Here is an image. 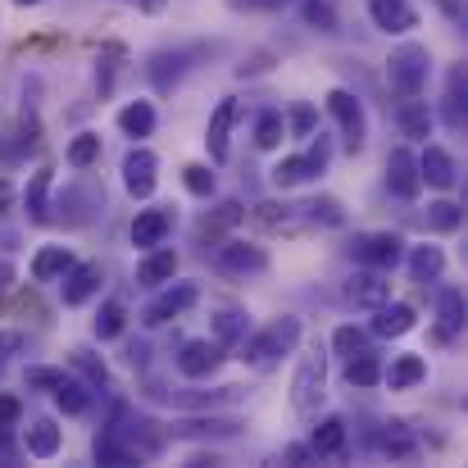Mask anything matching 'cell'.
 <instances>
[{
  "mask_svg": "<svg viewBox=\"0 0 468 468\" xmlns=\"http://www.w3.org/2000/svg\"><path fill=\"white\" fill-rule=\"evenodd\" d=\"M296 346H301V318H296V314H282V318H273L269 327L246 332V336L237 341V359H241L246 368L269 373V368H278L282 355H292Z\"/></svg>",
  "mask_w": 468,
  "mask_h": 468,
  "instance_id": "1",
  "label": "cell"
},
{
  "mask_svg": "<svg viewBox=\"0 0 468 468\" xmlns=\"http://www.w3.org/2000/svg\"><path fill=\"white\" fill-rule=\"evenodd\" d=\"M323 400H327V355L310 350L296 364V378H292V410H296V419L310 423V419H318Z\"/></svg>",
  "mask_w": 468,
  "mask_h": 468,
  "instance_id": "2",
  "label": "cell"
},
{
  "mask_svg": "<svg viewBox=\"0 0 468 468\" xmlns=\"http://www.w3.org/2000/svg\"><path fill=\"white\" fill-rule=\"evenodd\" d=\"M428 73H432V55H428L423 41H405L387 59V82H391L396 96H419L428 87Z\"/></svg>",
  "mask_w": 468,
  "mask_h": 468,
  "instance_id": "3",
  "label": "cell"
},
{
  "mask_svg": "<svg viewBox=\"0 0 468 468\" xmlns=\"http://www.w3.org/2000/svg\"><path fill=\"white\" fill-rule=\"evenodd\" d=\"M346 255L355 264H364V269L387 273V269H396L405 260V241H400V232H355L350 246H346Z\"/></svg>",
  "mask_w": 468,
  "mask_h": 468,
  "instance_id": "4",
  "label": "cell"
},
{
  "mask_svg": "<svg viewBox=\"0 0 468 468\" xmlns=\"http://www.w3.org/2000/svg\"><path fill=\"white\" fill-rule=\"evenodd\" d=\"M327 114L336 119L346 151H350V155L364 151V142H368V119H364V101H359L350 87H332V91H327Z\"/></svg>",
  "mask_w": 468,
  "mask_h": 468,
  "instance_id": "5",
  "label": "cell"
},
{
  "mask_svg": "<svg viewBox=\"0 0 468 468\" xmlns=\"http://www.w3.org/2000/svg\"><path fill=\"white\" fill-rule=\"evenodd\" d=\"M250 391L246 387H214V391H200V387H182V391H164V400L182 414H214V410H228V405H241Z\"/></svg>",
  "mask_w": 468,
  "mask_h": 468,
  "instance_id": "6",
  "label": "cell"
},
{
  "mask_svg": "<svg viewBox=\"0 0 468 468\" xmlns=\"http://www.w3.org/2000/svg\"><path fill=\"white\" fill-rule=\"evenodd\" d=\"M200 301V287L196 282H164V292H159L155 301H146V310H142V323L146 327H164V323H173V318H182V314L191 310Z\"/></svg>",
  "mask_w": 468,
  "mask_h": 468,
  "instance_id": "7",
  "label": "cell"
},
{
  "mask_svg": "<svg viewBox=\"0 0 468 468\" xmlns=\"http://www.w3.org/2000/svg\"><path fill=\"white\" fill-rule=\"evenodd\" d=\"M327 159H332V142L327 137H318L305 155H287L278 159V168H273V186H301V182H314L323 168H327Z\"/></svg>",
  "mask_w": 468,
  "mask_h": 468,
  "instance_id": "8",
  "label": "cell"
},
{
  "mask_svg": "<svg viewBox=\"0 0 468 468\" xmlns=\"http://www.w3.org/2000/svg\"><path fill=\"white\" fill-rule=\"evenodd\" d=\"M205 50L200 46H173V50H155L151 59H146V78H151V87L155 91H173L182 78H186V69L200 59Z\"/></svg>",
  "mask_w": 468,
  "mask_h": 468,
  "instance_id": "9",
  "label": "cell"
},
{
  "mask_svg": "<svg viewBox=\"0 0 468 468\" xmlns=\"http://www.w3.org/2000/svg\"><path fill=\"white\" fill-rule=\"evenodd\" d=\"M214 269L218 273H228V278H255V273H264L269 269V250L264 246H255V241H223L218 250H214Z\"/></svg>",
  "mask_w": 468,
  "mask_h": 468,
  "instance_id": "10",
  "label": "cell"
},
{
  "mask_svg": "<svg viewBox=\"0 0 468 468\" xmlns=\"http://www.w3.org/2000/svg\"><path fill=\"white\" fill-rule=\"evenodd\" d=\"M101 282H105V269L96 260H73L59 278V301L64 305H87L101 292Z\"/></svg>",
  "mask_w": 468,
  "mask_h": 468,
  "instance_id": "11",
  "label": "cell"
},
{
  "mask_svg": "<svg viewBox=\"0 0 468 468\" xmlns=\"http://www.w3.org/2000/svg\"><path fill=\"white\" fill-rule=\"evenodd\" d=\"M228 355H223V346L218 341H209V336H196V341H186L182 350H177V373L182 378H191V382H205V378H214L218 373V364H223Z\"/></svg>",
  "mask_w": 468,
  "mask_h": 468,
  "instance_id": "12",
  "label": "cell"
},
{
  "mask_svg": "<svg viewBox=\"0 0 468 468\" xmlns=\"http://www.w3.org/2000/svg\"><path fill=\"white\" fill-rule=\"evenodd\" d=\"M341 296H346V305H355V310H378L382 301H391V282H387L378 269H355V273L346 278Z\"/></svg>",
  "mask_w": 468,
  "mask_h": 468,
  "instance_id": "13",
  "label": "cell"
},
{
  "mask_svg": "<svg viewBox=\"0 0 468 468\" xmlns=\"http://www.w3.org/2000/svg\"><path fill=\"white\" fill-rule=\"evenodd\" d=\"M241 419H214V414H205V419H177V423H168L164 432H168V441H214V437H241Z\"/></svg>",
  "mask_w": 468,
  "mask_h": 468,
  "instance_id": "14",
  "label": "cell"
},
{
  "mask_svg": "<svg viewBox=\"0 0 468 468\" xmlns=\"http://www.w3.org/2000/svg\"><path fill=\"white\" fill-rule=\"evenodd\" d=\"M123 186H128V196L133 200H151L159 186V159L146 151V146H137V151H128L123 159Z\"/></svg>",
  "mask_w": 468,
  "mask_h": 468,
  "instance_id": "15",
  "label": "cell"
},
{
  "mask_svg": "<svg viewBox=\"0 0 468 468\" xmlns=\"http://www.w3.org/2000/svg\"><path fill=\"white\" fill-rule=\"evenodd\" d=\"M387 191L396 200H414L423 191V177H419V155H410L405 146H396L387 155Z\"/></svg>",
  "mask_w": 468,
  "mask_h": 468,
  "instance_id": "16",
  "label": "cell"
},
{
  "mask_svg": "<svg viewBox=\"0 0 468 468\" xmlns=\"http://www.w3.org/2000/svg\"><path fill=\"white\" fill-rule=\"evenodd\" d=\"M168 232H173V209H164V205H155V209H137V218H133V228H128V237H133L137 250L164 246Z\"/></svg>",
  "mask_w": 468,
  "mask_h": 468,
  "instance_id": "17",
  "label": "cell"
},
{
  "mask_svg": "<svg viewBox=\"0 0 468 468\" xmlns=\"http://www.w3.org/2000/svg\"><path fill=\"white\" fill-rule=\"evenodd\" d=\"M237 101L232 96H223L218 101V110L209 114V128H205V151H209V159L214 164H223L228 159V137H232V123H237Z\"/></svg>",
  "mask_w": 468,
  "mask_h": 468,
  "instance_id": "18",
  "label": "cell"
},
{
  "mask_svg": "<svg viewBox=\"0 0 468 468\" xmlns=\"http://www.w3.org/2000/svg\"><path fill=\"white\" fill-rule=\"evenodd\" d=\"M50 186H55V168L41 164L27 177V186H23V214H27V223H50Z\"/></svg>",
  "mask_w": 468,
  "mask_h": 468,
  "instance_id": "19",
  "label": "cell"
},
{
  "mask_svg": "<svg viewBox=\"0 0 468 468\" xmlns=\"http://www.w3.org/2000/svg\"><path fill=\"white\" fill-rule=\"evenodd\" d=\"M368 18H373V27L396 32V37L419 27V9L410 0H368Z\"/></svg>",
  "mask_w": 468,
  "mask_h": 468,
  "instance_id": "20",
  "label": "cell"
},
{
  "mask_svg": "<svg viewBox=\"0 0 468 468\" xmlns=\"http://www.w3.org/2000/svg\"><path fill=\"white\" fill-rule=\"evenodd\" d=\"M305 446H310L314 460H341L346 455V419H336V414L318 419Z\"/></svg>",
  "mask_w": 468,
  "mask_h": 468,
  "instance_id": "21",
  "label": "cell"
},
{
  "mask_svg": "<svg viewBox=\"0 0 468 468\" xmlns=\"http://www.w3.org/2000/svg\"><path fill=\"white\" fill-rule=\"evenodd\" d=\"M419 177L432 182V186H441V191H451V186L460 182V164H455V155H451L446 146H423V155H419Z\"/></svg>",
  "mask_w": 468,
  "mask_h": 468,
  "instance_id": "22",
  "label": "cell"
},
{
  "mask_svg": "<svg viewBox=\"0 0 468 468\" xmlns=\"http://www.w3.org/2000/svg\"><path fill=\"white\" fill-rule=\"evenodd\" d=\"M432 110H428V101H419V96H400V105H396V128H400V137H414V142H428L432 137Z\"/></svg>",
  "mask_w": 468,
  "mask_h": 468,
  "instance_id": "23",
  "label": "cell"
},
{
  "mask_svg": "<svg viewBox=\"0 0 468 468\" xmlns=\"http://www.w3.org/2000/svg\"><path fill=\"white\" fill-rule=\"evenodd\" d=\"M414 323H419V314L414 305H405V301H382L378 310H373V336H405V332H414Z\"/></svg>",
  "mask_w": 468,
  "mask_h": 468,
  "instance_id": "24",
  "label": "cell"
},
{
  "mask_svg": "<svg viewBox=\"0 0 468 468\" xmlns=\"http://www.w3.org/2000/svg\"><path fill=\"white\" fill-rule=\"evenodd\" d=\"M382 382L391 391H414L419 382H428V359L423 355H396L391 364H382Z\"/></svg>",
  "mask_w": 468,
  "mask_h": 468,
  "instance_id": "25",
  "label": "cell"
},
{
  "mask_svg": "<svg viewBox=\"0 0 468 468\" xmlns=\"http://www.w3.org/2000/svg\"><path fill=\"white\" fill-rule=\"evenodd\" d=\"M91 455H96V464H105V468H137L142 464V460H137V451H133L114 428H101V432H96Z\"/></svg>",
  "mask_w": 468,
  "mask_h": 468,
  "instance_id": "26",
  "label": "cell"
},
{
  "mask_svg": "<svg viewBox=\"0 0 468 468\" xmlns=\"http://www.w3.org/2000/svg\"><path fill=\"white\" fill-rule=\"evenodd\" d=\"M59 446H64V432L55 428V419H32V423H27V432H23V451H27L32 460H55Z\"/></svg>",
  "mask_w": 468,
  "mask_h": 468,
  "instance_id": "27",
  "label": "cell"
},
{
  "mask_svg": "<svg viewBox=\"0 0 468 468\" xmlns=\"http://www.w3.org/2000/svg\"><path fill=\"white\" fill-rule=\"evenodd\" d=\"M378 446H382V455H387L391 464H414V460H419V441L410 437V428H405L400 419L382 423V432H378Z\"/></svg>",
  "mask_w": 468,
  "mask_h": 468,
  "instance_id": "28",
  "label": "cell"
},
{
  "mask_svg": "<svg viewBox=\"0 0 468 468\" xmlns=\"http://www.w3.org/2000/svg\"><path fill=\"white\" fill-rule=\"evenodd\" d=\"M168 278H177V250L168 246H151L146 260L137 264V287H164Z\"/></svg>",
  "mask_w": 468,
  "mask_h": 468,
  "instance_id": "29",
  "label": "cell"
},
{
  "mask_svg": "<svg viewBox=\"0 0 468 468\" xmlns=\"http://www.w3.org/2000/svg\"><path fill=\"white\" fill-rule=\"evenodd\" d=\"M460 332H464V292L460 287H441V296H437V336L451 341Z\"/></svg>",
  "mask_w": 468,
  "mask_h": 468,
  "instance_id": "30",
  "label": "cell"
},
{
  "mask_svg": "<svg viewBox=\"0 0 468 468\" xmlns=\"http://www.w3.org/2000/svg\"><path fill=\"white\" fill-rule=\"evenodd\" d=\"M69 264H73V250L69 246H41L32 255V282H59Z\"/></svg>",
  "mask_w": 468,
  "mask_h": 468,
  "instance_id": "31",
  "label": "cell"
},
{
  "mask_svg": "<svg viewBox=\"0 0 468 468\" xmlns=\"http://www.w3.org/2000/svg\"><path fill=\"white\" fill-rule=\"evenodd\" d=\"M464 101H468V73L455 64L451 78H446V96H441V110H446V123L455 133H464Z\"/></svg>",
  "mask_w": 468,
  "mask_h": 468,
  "instance_id": "32",
  "label": "cell"
},
{
  "mask_svg": "<svg viewBox=\"0 0 468 468\" xmlns=\"http://www.w3.org/2000/svg\"><path fill=\"white\" fill-rule=\"evenodd\" d=\"M82 205H105V196L96 200L91 191H82V186H69V191H59V200H55V209H59V218H64L69 228H82V223H91V209H82Z\"/></svg>",
  "mask_w": 468,
  "mask_h": 468,
  "instance_id": "33",
  "label": "cell"
},
{
  "mask_svg": "<svg viewBox=\"0 0 468 468\" xmlns=\"http://www.w3.org/2000/svg\"><path fill=\"white\" fill-rule=\"evenodd\" d=\"M446 273V255H441V246H414L410 250V278L414 282H437Z\"/></svg>",
  "mask_w": 468,
  "mask_h": 468,
  "instance_id": "34",
  "label": "cell"
},
{
  "mask_svg": "<svg viewBox=\"0 0 468 468\" xmlns=\"http://www.w3.org/2000/svg\"><path fill=\"white\" fill-rule=\"evenodd\" d=\"M346 382H350L355 391H368V387H378V382H382V359H378L373 350H359V355H350V359H346Z\"/></svg>",
  "mask_w": 468,
  "mask_h": 468,
  "instance_id": "35",
  "label": "cell"
},
{
  "mask_svg": "<svg viewBox=\"0 0 468 468\" xmlns=\"http://www.w3.org/2000/svg\"><path fill=\"white\" fill-rule=\"evenodd\" d=\"M119 128H123V137H151L155 133V105L151 101H133V105H123L119 110Z\"/></svg>",
  "mask_w": 468,
  "mask_h": 468,
  "instance_id": "36",
  "label": "cell"
},
{
  "mask_svg": "<svg viewBox=\"0 0 468 468\" xmlns=\"http://www.w3.org/2000/svg\"><path fill=\"white\" fill-rule=\"evenodd\" d=\"M50 396H55V405H59L64 414H73V419L91 410V387H87V382H78V378H69V373H64V382H59Z\"/></svg>",
  "mask_w": 468,
  "mask_h": 468,
  "instance_id": "37",
  "label": "cell"
},
{
  "mask_svg": "<svg viewBox=\"0 0 468 468\" xmlns=\"http://www.w3.org/2000/svg\"><path fill=\"white\" fill-rule=\"evenodd\" d=\"M250 332V314L246 310H218L214 314V341L228 350V346H237L241 336Z\"/></svg>",
  "mask_w": 468,
  "mask_h": 468,
  "instance_id": "38",
  "label": "cell"
},
{
  "mask_svg": "<svg viewBox=\"0 0 468 468\" xmlns=\"http://www.w3.org/2000/svg\"><path fill=\"white\" fill-rule=\"evenodd\" d=\"M123 327H128V310H123V301H105L96 318H91V332H96V341H114V336H123Z\"/></svg>",
  "mask_w": 468,
  "mask_h": 468,
  "instance_id": "39",
  "label": "cell"
},
{
  "mask_svg": "<svg viewBox=\"0 0 468 468\" xmlns=\"http://www.w3.org/2000/svg\"><path fill=\"white\" fill-rule=\"evenodd\" d=\"M301 209V218H310L318 228H341L346 223V209H341V200H332V196H314L305 205H296Z\"/></svg>",
  "mask_w": 468,
  "mask_h": 468,
  "instance_id": "40",
  "label": "cell"
},
{
  "mask_svg": "<svg viewBox=\"0 0 468 468\" xmlns=\"http://www.w3.org/2000/svg\"><path fill=\"white\" fill-rule=\"evenodd\" d=\"M423 223H428L432 232H460V228H464V205H455V200H432L428 214H423Z\"/></svg>",
  "mask_w": 468,
  "mask_h": 468,
  "instance_id": "41",
  "label": "cell"
},
{
  "mask_svg": "<svg viewBox=\"0 0 468 468\" xmlns=\"http://www.w3.org/2000/svg\"><path fill=\"white\" fill-rule=\"evenodd\" d=\"M282 137H287V119H282L278 110H264V114L255 119V146H260V151H278Z\"/></svg>",
  "mask_w": 468,
  "mask_h": 468,
  "instance_id": "42",
  "label": "cell"
},
{
  "mask_svg": "<svg viewBox=\"0 0 468 468\" xmlns=\"http://www.w3.org/2000/svg\"><path fill=\"white\" fill-rule=\"evenodd\" d=\"M73 368L82 373V382H87L91 391H110V368H105L101 355H91V350H73Z\"/></svg>",
  "mask_w": 468,
  "mask_h": 468,
  "instance_id": "43",
  "label": "cell"
},
{
  "mask_svg": "<svg viewBox=\"0 0 468 468\" xmlns=\"http://www.w3.org/2000/svg\"><path fill=\"white\" fill-rule=\"evenodd\" d=\"M260 228H273V232H287V228H296V218H301V209H292V205H273V200H264V205H255V214H250Z\"/></svg>",
  "mask_w": 468,
  "mask_h": 468,
  "instance_id": "44",
  "label": "cell"
},
{
  "mask_svg": "<svg viewBox=\"0 0 468 468\" xmlns=\"http://www.w3.org/2000/svg\"><path fill=\"white\" fill-rule=\"evenodd\" d=\"M301 14H305V23H310L314 32H323V37L341 32V18H336L332 0H301Z\"/></svg>",
  "mask_w": 468,
  "mask_h": 468,
  "instance_id": "45",
  "label": "cell"
},
{
  "mask_svg": "<svg viewBox=\"0 0 468 468\" xmlns=\"http://www.w3.org/2000/svg\"><path fill=\"white\" fill-rule=\"evenodd\" d=\"M64 159H69L73 168H91V164H101V137H96V133H78V137L69 142Z\"/></svg>",
  "mask_w": 468,
  "mask_h": 468,
  "instance_id": "46",
  "label": "cell"
},
{
  "mask_svg": "<svg viewBox=\"0 0 468 468\" xmlns=\"http://www.w3.org/2000/svg\"><path fill=\"white\" fill-rule=\"evenodd\" d=\"M332 350H336V359H350V355L368 350V332L355 327V323H341V327L332 332Z\"/></svg>",
  "mask_w": 468,
  "mask_h": 468,
  "instance_id": "47",
  "label": "cell"
},
{
  "mask_svg": "<svg viewBox=\"0 0 468 468\" xmlns=\"http://www.w3.org/2000/svg\"><path fill=\"white\" fill-rule=\"evenodd\" d=\"M182 182H186V191H191V196H200V200H209V196H214V186H218V177H214V168H209V164H186V168H182Z\"/></svg>",
  "mask_w": 468,
  "mask_h": 468,
  "instance_id": "48",
  "label": "cell"
},
{
  "mask_svg": "<svg viewBox=\"0 0 468 468\" xmlns=\"http://www.w3.org/2000/svg\"><path fill=\"white\" fill-rule=\"evenodd\" d=\"M314 133H318V110H314V105H296V110L287 114V137H301V142H305Z\"/></svg>",
  "mask_w": 468,
  "mask_h": 468,
  "instance_id": "49",
  "label": "cell"
},
{
  "mask_svg": "<svg viewBox=\"0 0 468 468\" xmlns=\"http://www.w3.org/2000/svg\"><path fill=\"white\" fill-rule=\"evenodd\" d=\"M64 382V368H46V364H32L27 373H23V387L27 391H55Z\"/></svg>",
  "mask_w": 468,
  "mask_h": 468,
  "instance_id": "50",
  "label": "cell"
},
{
  "mask_svg": "<svg viewBox=\"0 0 468 468\" xmlns=\"http://www.w3.org/2000/svg\"><path fill=\"white\" fill-rule=\"evenodd\" d=\"M18 419H23V400L18 396H0V428H18Z\"/></svg>",
  "mask_w": 468,
  "mask_h": 468,
  "instance_id": "51",
  "label": "cell"
},
{
  "mask_svg": "<svg viewBox=\"0 0 468 468\" xmlns=\"http://www.w3.org/2000/svg\"><path fill=\"white\" fill-rule=\"evenodd\" d=\"M18 350H23V332H0V364L9 355H18Z\"/></svg>",
  "mask_w": 468,
  "mask_h": 468,
  "instance_id": "52",
  "label": "cell"
},
{
  "mask_svg": "<svg viewBox=\"0 0 468 468\" xmlns=\"http://www.w3.org/2000/svg\"><path fill=\"white\" fill-rule=\"evenodd\" d=\"M437 9H441L451 23H464V0H437Z\"/></svg>",
  "mask_w": 468,
  "mask_h": 468,
  "instance_id": "53",
  "label": "cell"
},
{
  "mask_svg": "<svg viewBox=\"0 0 468 468\" xmlns=\"http://www.w3.org/2000/svg\"><path fill=\"white\" fill-rule=\"evenodd\" d=\"M282 460H287V464H314L310 446H287V451H282Z\"/></svg>",
  "mask_w": 468,
  "mask_h": 468,
  "instance_id": "54",
  "label": "cell"
},
{
  "mask_svg": "<svg viewBox=\"0 0 468 468\" xmlns=\"http://www.w3.org/2000/svg\"><path fill=\"white\" fill-rule=\"evenodd\" d=\"M14 200H18V191L0 177V214H9V209H14Z\"/></svg>",
  "mask_w": 468,
  "mask_h": 468,
  "instance_id": "55",
  "label": "cell"
},
{
  "mask_svg": "<svg viewBox=\"0 0 468 468\" xmlns=\"http://www.w3.org/2000/svg\"><path fill=\"white\" fill-rule=\"evenodd\" d=\"M14 278H18V273H14V264H9V260L0 255V296H5V292L14 287Z\"/></svg>",
  "mask_w": 468,
  "mask_h": 468,
  "instance_id": "56",
  "label": "cell"
},
{
  "mask_svg": "<svg viewBox=\"0 0 468 468\" xmlns=\"http://www.w3.org/2000/svg\"><path fill=\"white\" fill-rule=\"evenodd\" d=\"M0 464H14V441H9V428H0Z\"/></svg>",
  "mask_w": 468,
  "mask_h": 468,
  "instance_id": "57",
  "label": "cell"
},
{
  "mask_svg": "<svg viewBox=\"0 0 468 468\" xmlns=\"http://www.w3.org/2000/svg\"><path fill=\"white\" fill-rule=\"evenodd\" d=\"M128 5H137L142 14H164L168 9V0H128Z\"/></svg>",
  "mask_w": 468,
  "mask_h": 468,
  "instance_id": "58",
  "label": "cell"
},
{
  "mask_svg": "<svg viewBox=\"0 0 468 468\" xmlns=\"http://www.w3.org/2000/svg\"><path fill=\"white\" fill-rule=\"evenodd\" d=\"M0 246H5V250H14V246H18V237H14L5 223H0Z\"/></svg>",
  "mask_w": 468,
  "mask_h": 468,
  "instance_id": "59",
  "label": "cell"
},
{
  "mask_svg": "<svg viewBox=\"0 0 468 468\" xmlns=\"http://www.w3.org/2000/svg\"><path fill=\"white\" fill-rule=\"evenodd\" d=\"M14 5H23V9H27V5H41V0H14Z\"/></svg>",
  "mask_w": 468,
  "mask_h": 468,
  "instance_id": "60",
  "label": "cell"
}]
</instances>
